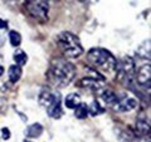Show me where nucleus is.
Segmentation results:
<instances>
[{"label":"nucleus","instance_id":"1","mask_svg":"<svg viewBox=\"0 0 151 142\" xmlns=\"http://www.w3.org/2000/svg\"><path fill=\"white\" fill-rule=\"evenodd\" d=\"M47 79L54 87H67L76 77V67L65 59H53L47 70Z\"/></svg>","mask_w":151,"mask_h":142},{"label":"nucleus","instance_id":"2","mask_svg":"<svg viewBox=\"0 0 151 142\" xmlns=\"http://www.w3.org/2000/svg\"><path fill=\"white\" fill-rule=\"evenodd\" d=\"M57 44L67 58H77L83 53V47L79 38L70 32H62L57 37Z\"/></svg>","mask_w":151,"mask_h":142},{"label":"nucleus","instance_id":"3","mask_svg":"<svg viewBox=\"0 0 151 142\" xmlns=\"http://www.w3.org/2000/svg\"><path fill=\"white\" fill-rule=\"evenodd\" d=\"M87 59L88 62L93 64L94 67L101 68L103 70H115L117 60L113 57V54L110 50L103 49V48H92L87 53Z\"/></svg>","mask_w":151,"mask_h":142},{"label":"nucleus","instance_id":"4","mask_svg":"<svg viewBox=\"0 0 151 142\" xmlns=\"http://www.w3.org/2000/svg\"><path fill=\"white\" fill-rule=\"evenodd\" d=\"M25 8L30 15L40 23L48 20L49 13V0H28Z\"/></svg>","mask_w":151,"mask_h":142},{"label":"nucleus","instance_id":"5","mask_svg":"<svg viewBox=\"0 0 151 142\" xmlns=\"http://www.w3.org/2000/svg\"><path fill=\"white\" fill-rule=\"evenodd\" d=\"M116 72L119 79H124L125 84L130 86L131 82H134V73H135V62L131 57L126 55L116 64Z\"/></svg>","mask_w":151,"mask_h":142},{"label":"nucleus","instance_id":"6","mask_svg":"<svg viewBox=\"0 0 151 142\" xmlns=\"http://www.w3.org/2000/svg\"><path fill=\"white\" fill-rule=\"evenodd\" d=\"M137 107V99H135L134 97H130L127 94H122L119 96V99L115 105L112 106V108L119 113H125V112H130L132 110Z\"/></svg>","mask_w":151,"mask_h":142},{"label":"nucleus","instance_id":"7","mask_svg":"<svg viewBox=\"0 0 151 142\" xmlns=\"http://www.w3.org/2000/svg\"><path fill=\"white\" fill-rule=\"evenodd\" d=\"M150 78H151V67L150 64H145L142 65L137 72H136V77H135V83L139 84L142 88H147V91L150 89Z\"/></svg>","mask_w":151,"mask_h":142},{"label":"nucleus","instance_id":"8","mask_svg":"<svg viewBox=\"0 0 151 142\" xmlns=\"http://www.w3.org/2000/svg\"><path fill=\"white\" fill-rule=\"evenodd\" d=\"M59 97H60V94L58 92H52L47 88L42 89V92L39 94V105L47 110V108H49L52 105H53V102L55 99L59 98Z\"/></svg>","mask_w":151,"mask_h":142},{"label":"nucleus","instance_id":"9","mask_svg":"<svg viewBox=\"0 0 151 142\" xmlns=\"http://www.w3.org/2000/svg\"><path fill=\"white\" fill-rule=\"evenodd\" d=\"M135 131L139 136H145L149 135L150 132V123L149 120L146 118L145 115H140L136 118V123H135Z\"/></svg>","mask_w":151,"mask_h":142},{"label":"nucleus","instance_id":"10","mask_svg":"<svg viewBox=\"0 0 151 142\" xmlns=\"http://www.w3.org/2000/svg\"><path fill=\"white\" fill-rule=\"evenodd\" d=\"M102 78H93V77H86V78H82L79 80L78 86H81L83 88H88V89H93V91H97L103 87V83H102Z\"/></svg>","mask_w":151,"mask_h":142},{"label":"nucleus","instance_id":"11","mask_svg":"<svg viewBox=\"0 0 151 142\" xmlns=\"http://www.w3.org/2000/svg\"><path fill=\"white\" fill-rule=\"evenodd\" d=\"M25 136L29 137V138H38L42 133H43V126L40 123H34L30 125L28 128L25 130Z\"/></svg>","mask_w":151,"mask_h":142},{"label":"nucleus","instance_id":"12","mask_svg":"<svg viewBox=\"0 0 151 142\" xmlns=\"http://www.w3.org/2000/svg\"><path fill=\"white\" fill-rule=\"evenodd\" d=\"M79 103H82V102H81V96L78 93H70L64 99V105L69 110H74Z\"/></svg>","mask_w":151,"mask_h":142},{"label":"nucleus","instance_id":"13","mask_svg":"<svg viewBox=\"0 0 151 142\" xmlns=\"http://www.w3.org/2000/svg\"><path fill=\"white\" fill-rule=\"evenodd\" d=\"M8 75H9V80L12 83H17L22 77V67H19L17 64L10 65V68L8 70Z\"/></svg>","mask_w":151,"mask_h":142},{"label":"nucleus","instance_id":"14","mask_svg":"<svg viewBox=\"0 0 151 142\" xmlns=\"http://www.w3.org/2000/svg\"><path fill=\"white\" fill-rule=\"evenodd\" d=\"M101 98L103 99V102H105L106 105L113 106L117 102V99H119V96H117L113 91H110V89H108V91H105L101 94Z\"/></svg>","mask_w":151,"mask_h":142},{"label":"nucleus","instance_id":"15","mask_svg":"<svg viewBox=\"0 0 151 142\" xmlns=\"http://www.w3.org/2000/svg\"><path fill=\"white\" fill-rule=\"evenodd\" d=\"M13 58H14V62H15L17 65H19V67H22V65H24L27 63V60H28V55L24 50H22V49H18L14 52V54H13Z\"/></svg>","mask_w":151,"mask_h":142},{"label":"nucleus","instance_id":"16","mask_svg":"<svg viewBox=\"0 0 151 142\" xmlns=\"http://www.w3.org/2000/svg\"><path fill=\"white\" fill-rule=\"evenodd\" d=\"M74 116L79 118V120H83L88 116V106L84 105V103H79V105L74 108Z\"/></svg>","mask_w":151,"mask_h":142},{"label":"nucleus","instance_id":"17","mask_svg":"<svg viewBox=\"0 0 151 142\" xmlns=\"http://www.w3.org/2000/svg\"><path fill=\"white\" fill-rule=\"evenodd\" d=\"M103 112H105V110L100 106V103H98L97 101H93L91 103V106L88 107V115H91V116H98Z\"/></svg>","mask_w":151,"mask_h":142},{"label":"nucleus","instance_id":"18","mask_svg":"<svg viewBox=\"0 0 151 142\" xmlns=\"http://www.w3.org/2000/svg\"><path fill=\"white\" fill-rule=\"evenodd\" d=\"M136 53H137V55H140L141 58H147V59H150V43H149V40L145 42V43L137 49Z\"/></svg>","mask_w":151,"mask_h":142},{"label":"nucleus","instance_id":"19","mask_svg":"<svg viewBox=\"0 0 151 142\" xmlns=\"http://www.w3.org/2000/svg\"><path fill=\"white\" fill-rule=\"evenodd\" d=\"M9 40H10V44L13 47H19L22 43V35L18 32L12 30V32H9Z\"/></svg>","mask_w":151,"mask_h":142},{"label":"nucleus","instance_id":"20","mask_svg":"<svg viewBox=\"0 0 151 142\" xmlns=\"http://www.w3.org/2000/svg\"><path fill=\"white\" fill-rule=\"evenodd\" d=\"M1 137L4 140H9V138H10V131H9L8 127H4V128H1Z\"/></svg>","mask_w":151,"mask_h":142},{"label":"nucleus","instance_id":"21","mask_svg":"<svg viewBox=\"0 0 151 142\" xmlns=\"http://www.w3.org/2000/svg\"><path fill=\"white\" fill-rule=\"evenodd\" d=\"M28 1V0H9V3L13 4V5H22V4H24Z\"/></svg>","mask_w":151,"mask_h":142},{"label":"nucleus","instance_id":"22","mask_svg":"<svg viewBox=\"0 0 151 142\" xmlns=\"http://www.w3.org/2000/svg\"><path fill=\"white\" fill-rule=\"evenodd\" d=\"M5 28H8L6 20H3V19H0V29H5Z\"/></svg>","mask_w":151,"mask_h":142},{"label":"nucleus","instance_id":"23","mask_svg":"<svg viewBox=\"0 0 151 142\" xmlns=\"http://www.w3.org/2000/svg\"><path fill=\"white\" fill-rule=\"evenodd\" d=\"M3 73H4V68L1 67V65H0V77L3 75Z\"/></svg>","mask_w":151,"mask_h":142},{"label":"nucleus","instance_id":"24","mask_svg":"<svg viewBox=\"0 0 151 142\" xmlns=\"http://www.w3.org/2000/svg\"><path fill=\"white\" fill-rule=\"evenodd\" d=\"M24 142H30V141H28V140H25V141H24Z\"/></svg>","mask_w":151,"mask_h":142},{"label":"nucleus","instance_id":"25","mask_svg":"<svg viewBox=\"0 0 151 142\" xmlns=\"http://www.w3.org/2000/svg\"><path fill=\"white\" fill-rule=\"evenodd\" d=\"M79 1H86V0H79Z\"/></svg>","mask_w":151,"mask_h":142}]
</instances>
